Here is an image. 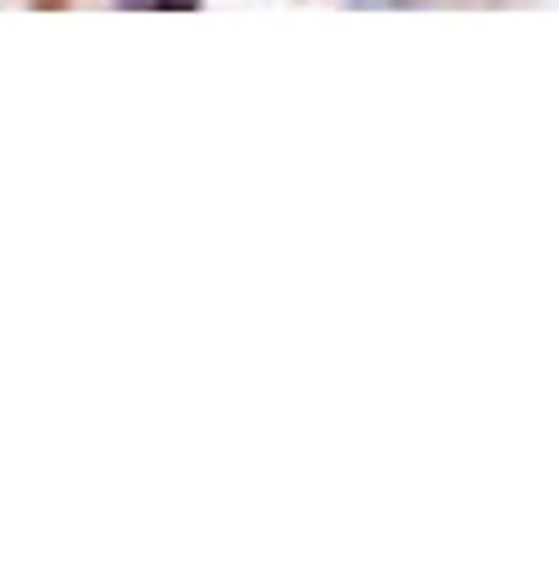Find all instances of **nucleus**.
I'll return each instance as SVG.
<instances>
[{
  "label": "nucleus",
  "instance_id": "nucleus-1",
  "mask_svg": "<svg viewBox=\"0 0 559 564\" xmlns=\"http://www.w3.org/2000/svg\"><path fill=\"white\" fill-rule=\"evenodd\" d=\"M372 7H541V0H372Z\"/></svg>",
  "mask_w": 559,
  "mask_h": 564
}]
</instances>
